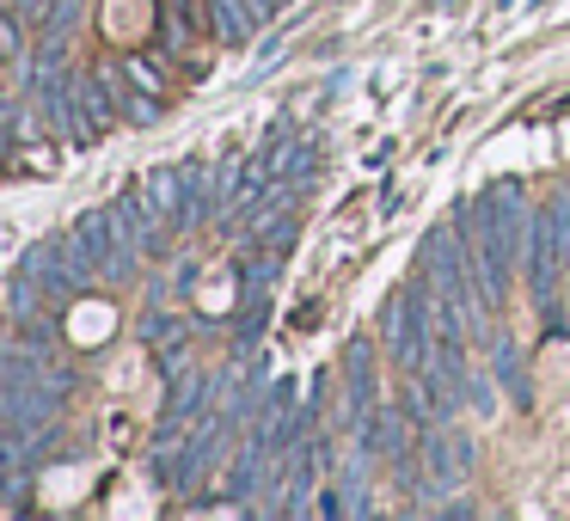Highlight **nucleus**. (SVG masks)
Listing matches in <instances>:
<instances>
[{
    "label": "nucleus",
    "mask_w": 570,
    "mask_h": 521,
    "mask_svg": "<svg viewBox=\"0 0 570 521\" xmlns=\"http://www.w3.org/2000/svg\"><path fill=\"white\" fill-rule=\"evenodd\" d=\"M381 332H386V350H393V362L405 374H423L435 356V313H430V283H411L399 288L393 301L381 307Z\"/></svg>",
    "instance_id": "nucleus-1"
},
{
    "label": "nucleus",
    "mask_w": 570,
    "mask_h": 521,
    "mask_svg": "<svg viewBox=\"0 0 570 521\" xmlns=\"http://www.w3.org/2000/svg\"><path fill=\"white\" fill-rule=\"evenodd\" d=\"M75 239L99 258V276L105 283H136V271H141V239L136 234H124V222H117V209H87L75 222Z\"/></svg>",
    "instance_id": "nucleus-2"
},
{
    "label": "nucleus",
    "mask_w": 570,
    "mask_h": 521,
    "mask_svg": "<svg viewBox=\"0 0 570 521\" xmlns=\"http://www.w3.org/2000/svg\"><path fill=\"white\" fill-rule=\"evenodd\" d=\"M374 405H381V386H374V337H350L344 344V430L356 435Z\"/></svg>",
    "instance_id": "nucleus-3"
},
{
    "label": "nucleus",
    "mask_w": 570,
    "mask_h": 521,
    "mask_svg": "<svg viewBox=\"0 0 570 521\" xmlns=\"http://www.w3.org/2000/svg\"><path fill=\"white\" fill-rule=\"evenodd\" d=\"M423 435H417V423L405 417V405H374L368 411V423L356 430V448L368 460H399V454H411Z\"/></svg>",
    "instance_id": "nucleus-4"
},
{
    "label": "nucleus",
    "mask_w": 570,
    "mask_h": 521,
    "mask_svg": "<svg viewBox=\"0 0 570 521\" xmlns=\"http://www.w3.org/2000/svg\"><path fill=\"white\" fill-rule=\"evenodd\" d=\"M19 271H26L31 283L43 288V301H75L80 288H87L75 271H68V258H62V234H50V239H38V246H26Z\"/></svg>",
    "instance_id": "nucleus-5"
},
{
    "label": "nucleus",
    "mask_w": 570,
    "mask_h": 521,
    "mask_svg": "<svg viewBox=\"0 0 570 521\" xmlns=\"http://www.w3.org/2000/svg\"><path fill=\"white\" fill-rule=\"evenodd\" d=\"M141 197H148V215L166 227V234H190V222H185V166H160V173H148Z\"/></svg>",
    "instance_id": "nucleus-6"
},
{
    "label": "nucleus",
    "mask_w": 570,
    "mask_h": 521,
    "mask_svg": "<svg viewBox=\"0 0 570 521\" xmlns=\"http://www.w3.org/2000/svg\"><path fill=\"white\" fill-rule=\"evenodd\" d=\"M491 374H497V386H503L509 399H515L521 411L533 405V381H528V356H521L509 337H491Z\"/></svg>",
    "instance_id": "nucleus-7"
},
{
    "label": "nucleus",
    "mask_w": 570,
    "mask_h": 521,
    "mask_svg": "<svg viewBox=\"0 0 570 521\" xmlns=\"http://www.w3.org/2000/svg\"><path fill=\"white\" fill-rule=\"evenodd\" d=\"M215 215H222V185L209 178L203 160H185V222L203 227V222H215Z\"/></svg>",
    "instance_id": "nucleus-8"
},
{
    "label": "nucleus",
    "mask_w": 570,
    "mask_h": 521,
    "mask_svg": "<svg viewBox=\"0 0 570 521\" xmlns=\"http://www.w3.org/2000/svg\"><path fill=\"white\" fill-rule=\"evenodd\" d=\"M0 56L26 68V13H13V7H0Z\"/></svg>",
    "instance_id": "nucleus-9"
},
{
    "label": "nucleus",
    "mask_w": 570,
    "mask_h": 521,
    "mask_svg": "<svg viewBox=\"0 0 570 521\" xmlns=\"http://www.w3.org/2000/svg\"><path fill=\"white\" fill-rule=\"evenodd\" d=\"M38 295H43V288L31 283L26 271H13V283H7V313H13V325H19V320H31V313H38Z\"/></svg>",
    "instance_id": "nucleus-10"
},
{
    "label": "nucleus",
    "mask_w": 570,
    "mask_h": 521,
    "mask_svg": "<svg viewBox=\"0 0 570 521\" xmlns=\"http://www.w3.org/2000/svg\"><path fill=\"white\" fill-rule=\"evenodd\" d=\"M117 68H124V75L136 80V87L148 92V99H166V87H160V68H154L148 56H124V62H117Z\"/></svg>",
    "instance_id": "nucleus-11"
},
{
    "label": "nucleus",
    "mask_w": 570,
    "mask_h": 521,
    "mask_svg": "<svg viewBox=\"0 0 570 521\" xmlns=\"http://www.w3.org/2000/svg\"><path fill=\"white\" fill-rule=\"evenodd\" d=\"M178 332H185L178 313H148V320H141V344H173Z\"/></svg>",
    "instance_id": "nucleus-12"
},
{
    "label": "nucleus",
    "mask_w": 570,
    "mask_h": 521,
    "mask_svg": "<svg viewBox=\"0 0 570 521\" xmlns=\"http://www.w3.org/2000/svg\"><path fill=\"white\" fill-rule=\"evenodd\" d=\"M497 393H503V386H497V374H472V381H466L472 411H497Z\"/></svg>",
    "instance_id": "nucleus-13"
},
{
    "label": "nucleus",
    "mask_w": 570,
    "mask_h": 521,
    "mask_svg": "<svg viewBox=\"0 0 570 521\" xmlns=\"http://www.w3.org/2000/svg\"><path fill=\"white\" fill-rule=\"evenodd\" d=\"M239 283H246V288H252V295H264V288H271V283H276V252H271V258H252V264H246V271H239Z\"/></svg>",
    "instance_id": "nucleus-14"
},
{
    "label": "nucleus",
    "mask_w": 570,
    "mask_h": 521,
    "mask_svg": "<svg viewBox=\"0 0 570 521\" xmlns=\"http://www.w3.org/2000/svg\"><path fill=\"white\" fill-rule=\"evenodd\" d=\"M7 7H13V13H26V19H31V13H43V7H50V0H7Z\"/></svg>",
    "instance_id": "nucleus-15"
}]
</instances>
